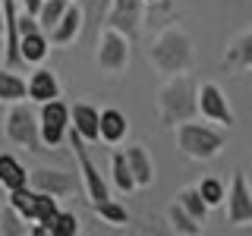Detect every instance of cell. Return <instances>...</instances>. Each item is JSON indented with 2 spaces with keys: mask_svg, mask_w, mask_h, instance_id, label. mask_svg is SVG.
I'll return each instance as SVG.
<instances>
[{
  "mask_svg": "<svg viewBox=\"0 0 252 236\" xmlns=\"http://www.w3.org/2000/svg\"><path fill=\"white\" fill-rule=\"evenodd\" d=\"M177 145L186 157L208 161V157H215L224 148V136L208 129V126H199V123H180L177 126Z\"/></svg>",
  "mask_w": 252,
  "mask_h": 236,
  "instance_id": "6da1fadb",
  "label": "cell"
},
{
  "mask_svg": "<svg viewBox=\"0 0 252 236\" xmlns=\"http://www.w3.org/2000/svg\"><path fill=\"white\" fill-rule=\"evenodd\" d=\"M66 126H69V107L60 104L57 98L44 101V104H41V117H38V136H41V145L47 148V151L57 148L63 142Z\"/></svg>",
  "mask_w": 252,
  "mask_h": 236,
  "instance_id": "7a4b0ae2",
  "label": "cell"
},
{
  "mask_svg": "<svg viewBox=\"0 0 252 236\" xmlns=\"http://www.w3.org/2000/svg\"><path fill=\"white\" fill-rule=\"evenodd\" d=\"M6 136L13 142H19V145L32 148V151H47L41 148V136H38V123L32 120V114L26 107H13L10 117H6Z\"/></svg>",
  "mask_w": 252,
  "mask_h": 236,
  "instance_id": "3957f363",
  "label": "cell"
},
{
  "mask_svg": "<svg viewBox=\"0 0 252 236\" xmlns=\"http://www.w3.org/2000/svg\"><path fill=\"white\" fill-rule=\"evenodd\" d=\"M227 224H236V227H246L252 224V195L246 189V173L236 170L233 173V186H230V199H227Z\"/></svg>",
  "mask_w": 252,
  "mask_h": 236,
  "instance_id": "277c9868",
  "label": "cell"
},
{
  "mask_svg": "<svg viewBox=\"0 0 252 236\" xmlns=\"http://www.w3.org/2000/svg\"><path fill=\"white\" fill-rule=\"evenodd\" d=\"M199 110L205 120H215V123H224V126H233V110L227 104V98L220 94V88L215 82H205L199 88Z\"/></svg>",
  "mask_w": 252,
  "mask_h": 236,
  "instance_id": "5b68a950",
  "label": "cell"
},
{
  "mask_svg": "<svg viewBox=\"0 0 252 236\" xmlns=\"http://www.w3.org/2000/svg\"><path fill=\"white\" fill-rule=\"evenodd\" d=\"M29 183L35 186V192L66 195L76 189V177L73 173H60V170H35V173H29Z\"/></svg>",
  "mask_w": 252,
  "mask_h": 236,
  "instance_id": "8992f818",
  "label": "cell"
},
{
  "mask_svg": "<svg viewBox=\"0 0 252 236\" xmlns=\"http://www.w3.org/2000/svg\"><path fill=\"white\" fill-rule=\"evenodd\" d=\"M101 54H98V63L104 69H110V73H117V69L126 66V38L120 35L117 29H107L104 38H101Z\"/></svg>",
  "mask_w": 252,
  "mask_h": 236,
  "instance_id": "52a82bcc",
  "label": "cell"
},
{
  "mask_svg": "<svg viewBox=\"0 0 252 236\" xmlns=\"http://www.w3.org/2000/svg\"><path fill=\"white\" fill-rule=\"evenodd\" d=\"M26 94L32 101H38V104H44V101L57 98L60 94V85H57V76L51 73V69H35L26 85Z\"/></svg>",
  "mask_w": 252,
  "mask_h": 236,
  "instance_id": "ba28073f",
  "label": "cell"
},
{
  "mask_svg": "<svg viewBox=\"0 0 252 236\" xmlns=\"http://www.w3.org/2000/svg\"><path fill=\"white\" fill-rule=\"evenodd\" d=\"M69 120L82 142H98V110L92 104H76L69 110Z\"/></svg>",
  "mask_w": 252,
  "mask_h": 236,
  "instance_id": "9c48e42d",
  "label": "cell"
},
{
  "mask_svg": "<svg viewBox=\"0 0 252 236\" xmlns=\"http://www.w3.org/2000/svg\"><path fill=\"white\" fill-rule=\"evenodd\" d=\"M79 22H82L79 6H66V10H63V16L57 19V26L47 29V35H51L54 44H69V41L76 38V31H79Z\"/></svg>",
  "mask_w": 252,
  "mask_h": 236,
  "instance_id": "30bf717a",
  "label": "cell"
},
{
  "mask_svg": "<svg viewBox=\"0 0 252 236\" xmlns=\"http://www.w3.org/2000/svg\"><path fill=\"white\" fill-rule=\"evenodd\" d=\"M123 136H126V117L114 107L101 110L98 114V139H104V142L114 145V142H120Z\"/></svg>",
  "mask_w": 252,
  "mask_h": 236,
  "instance_id": "8fae6325",
  "label": "cell"
},
{
  "mask_svg": "<svg viewBox=\"0 0 252 236\" xmlns=\"http://www.w3.org/2000/svg\"><path fill=\"white\" fill-rule=\"evenodd\" d=\"M123 157H126V167H129V173H132V183L136 186H148L152 183V161H148V154L142 151L139 145H132V148H126L123 151Z\"/></svg>",
  "mask_w": 252,
  "mask_h": 236,
  "instance_id": "7c38bea8",
  "label": "cell"
},
{
  "mask_svg": "<svg viewBox=\"0 0 252 236\" xmlns=\"http://www.w3.org/2000/svg\"><path fill=\"white\" fill-rule=\"evenodd\" d=\"M47 35L41 29H35V31H29V35H19V57L22 63H41L44 60V54H47Z\"/></svg>",
  "mask_w": 252,
  "mask_h": 236,
  "instance_id": "4fadbf2b",
  "label": "cell"
},
{
  "mask_svg": "<svg viewBox=\"0 0 252 236\" xmlns=\"http://www.w3.org/2000/svg\"><path fill=\"white\" fill-rule=\"evenodd\" d=\"M0 186H6L10 192H13V189L29 186V173H26V167H22L13 154H0Z\"/></svg>",
  "mask_w": 252,
  "mask_h": 236,
  "instance_id": "5bb4252c",
  "label": "cell"
},
{
  "mask_svg": "<svg viewBox=\"0 0 252 236\" xmlns=\"http://www.w3.org/2000/svg\"><path fill=\"white\" fill-rule=\"evenodd\" d=\"M177 205H180V208H183L192 220H199V224H205V217H208V205L202 202L199 189H183V192H180V199H177Z\"/></svg>",
  "mask_w": 252,
  "mask_h": 236,
  "instance_id": "9a60e30c",
  "label": "cell"
},
{
  "mask_svg": "<svg viewBox=\"0 0 252 236\" xmlns=\"http://www.w3.org/2000/svg\"><path fill=\"white\" fill-rule=\"evenodd\" d=\"M26 98V82H22L19 76H13L10 69H0V101H10V104H16V101Z\"/></svg>",
  "mask_w": 252,
  "mask_h": 236,
  "instance_id": "2e32d148",
  "label": "cell"
},
{
  "mask_svg": "<svg viewBox=\"0 0 252 236\" xmlns=\"http://www.w3.org/2000/svg\"><path fill=\"white\" fill-rule=\"evenodd\" d=\"M66 0H41V6H38V13H35V19H38V29H54L57 26V19L63 16V10H66Z\"/></svg>",
  "mask_w": 252,
  "mask_h": 236,
  "instance_id": "e0dca14e",
  "label": "cell"
},
{
  "mask_svg": "<svg viewBox=\"0 0 252 236\" xmlns=\"http://www.w3.org/2000/svg\"><path fill=\"white\" fill-rule=\"evenodd\" d=\"M110 164H114V186L120 189V192H132V189H136V183H132V173H129V167H126L123 151H117Z\"/></svg>",
  "mask_w": 252,
  "mask_h": 236,
  "instance_id": "ac0fdd59",
  "label": "cell"
},
{
  "mask_svg": "<svg viewBox=\"0 0 252 236\" xmlns=\"http://www.w3.org/2000/svg\"><path fill=\"white\" fill-rule=\"evenodd\" d=\"M167 214H170V224L177 227L180 233H189V236L202 233V224H199V220H192V217H189L186 211L180 208V205H170V211H167Z\"/></svg>",
  "mask_w": 252,
  "mask_h": 236,
  "instance_id": "d6986e66",
  "label": "cell"
},
{
  "mask_svg": "<svg viewBox=\"0 0 252 236\" xmlns=\"http://www.w3.org/2000/svg\"><path fill=\"white\" fill-rule=\"evenodd\" d=\"M195 189H199L202 202L208 205V208H218V205L224 202V186H220V179H202Z\"/></svg>",
  "mask_w": 252,
  "mask_h": 236,
  "instance_id": "ffe728a7",
  "label": "cell"
},
{
  "mask_svg": "<svg viewBox=\"0 0 252 236\" xmlns=\"http://www.w3.org/2000/svg\"><path fill=\"white\" fill-rule=\"evenodd\" d=\"M94 211H98V214L104 217L107 224H126V220H129L126 208H120V205H117V202H110V199H104V202H94Z\"/></svg>",
  "mask_w": 252,
  "mask_h": 236,
  "instance_id": "44dd1931",
  "label": "cell"
},
{
  "mask_svg": "<svg viewBox=\"0 0 252 236\" xmlns=\"http://www.w3.org/2000/svg\"><path fill=\"white\" fill-rule=\"evenodd\" d=\"M79 233V220L76 214H69V211H57V217H54V227H51V236H76Z\"/></svg>",
  "mask_w": 252,
  "mask_h": 236,
  "instance_id": "7402d4cb",
  "label": "cell"
},
{
  "mask_svg": "<svg viewBox=\"0 0 252 236\" xmlns=\"http://www.w3.org/2000/svg\"><path fill=\"white\" fill-rule=\"evenodd\" d=\"M22 3H26L29 16H35V13H38V6H41V0H22Z\"/></svg>",
  "mask_w": 252,
  "mask_h": 236,
  "instance_id": "603a6c76",
  "label": "cell"
},
{
  "mask_svg": "<svg viewBox=\"0 0 252 236\" xmlns=\"http://www.w3.org/2000/svg\"><path fill=\"white\" fill-rule=\"evenodd\" d=\"M0 35H3V16H0Z\"/></svg>",
  "mask_w": 252,
  "mask_h": 236,
  "instance_id": "cb8c5ba5",
  "label": "cell"
},
{
  "mask_svg": "<svg viewBox=\"0 0 252 236\" xmlns=\"http://www.w3.org/2000/svg\"><path fill=\"white\" fill-rule=\"evenodd\" d=\"M148 3H152V0H148Z\"/></svg>",
  "mask_w": 252,
  "mask_h": 236,
  "instance_id": "d4e9b609",
  "label": "cell"
}]
</instances>
